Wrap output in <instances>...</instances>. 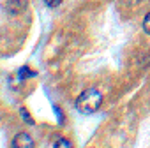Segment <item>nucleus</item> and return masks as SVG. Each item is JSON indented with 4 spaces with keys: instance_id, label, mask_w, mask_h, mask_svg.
I'll list each match as a JSON object with an SVG mask.
<instances>
[{
    "instance_id": "obj_1",
    "label": "nucleus",
    "mask_w": 150,
    "mask_h": 148,
    "mask_svg": "<svg viewBox=\"0 0 150 148\" xmlns=\"http://www.w3.org/2000/svg\"><path fill=\"white\" fill-rule=\"evenodd\" d=\"M103 104V94L96 88H88L85 92H81V95L76 99V108L78 111L85 113V115H90V113H96Z\"/></svg>"
},
{
    "instance_id": "obj_2",
    "label": "nucleus",
    "mask_w": 150,
    "mask_h": 148,
    "mask_svg": "<svg viewBox=\"0 0 150 148\" xmlns=\"http://www.w3.org/2000/svg\"><path fill=\"white\" fill-rule=\"evenodd\" d=\"M13 146L14 148H32L34 146V139L28 132H20L14 136L13 139Z\"/></svg>"
},
{
    "instance_id": "obj_3",
    "label": "nucleus",
    "mask_w": 150,
    "mask_h": 148,
    "mask_svg": "<svg viewBox=\"0 0 150 148\" xmlns=\"http://www.w3.org/2000/svg\"><path fill=\"white\" fill-rule=\"evenodd\" d=\"M23 9H27L25 0H9L7 2V11L13 14H20V13H23Z\"/></svg>"
},
{
    "instance_id": "obj_4",
    "label": "nucleus",
    "mask_w": 150,
    "mask_h": 148,
    "mask_svg": "<svg viewBox=\"0 0 150 148\" xmlns=\"http://www.w3.org/2000/svg\"><path fill=\"white\" fill-rule=\"evenodd\" d=\"M143 30L150 35V13L145 16V20H143Z\"/></svg>"
},
{
    "instance_id": "obj_5",
    "label": "nucleus",
    "mask_w": 150,
    "mask_h": 148,
    "mask_svg": "<svg viewBox=\"0 0 150 148\" xmlns=\"http://www.w3.org/2000/svg\"><path fill=\"white\" fill-rule=\"evenodd\" d=\"M20 111H21V118H23V120H27V122H28V123H30V125H32V123H34V120H32V118H30V115H28V111H27V109H25V108H21V109H20Z\"/></svg>"
},
{
    "instance_id": "obj_6",
    "label": "nucleus",
    "mask_w": 150,
    "mask_h": 148,
    "mask_svg": "<svg viewBox=\"0 0 150 148\" xmlns=\"http://www.w3.org/2000/svg\"><path fill=\"white\" fill-rule=\"evenodd\" d=\"M44 4L53 9V7H58V6L62 4V0H44Z\"/></svg>"
},
{
    "instance_id": "obj_7",
    "label": "nucleus",
    "mask_w": 150,
    "mask_h": 148,
    "mask_svg": "<svg viewBox=\"0 0 150 148\" xmlns=\"http://www.w3.org/2000/svg\"><path fill=\"white\" fill-rule=\"evenodd\" d=\"M27 76H34V72H30L28 67H23V69L20 70V78L23 80V78H27Z\"/></svg>"
},
{
    "instance_id": "obj_8",
    "label": "nucleus",
    "mask_w": 150,
    "mask_h": 148,
    "mask_svg": "<svg viewBox=\"0 0 150 148\" xmlns=\"http://www.w3.org/2000/svg\"><path fill=\"white\" fill-rule=\"evenodd\" d=\"M53 144H55V146H71V141H67V139L60 137V139H58V141H55Z\"/></svg>"
}]
</instances>
